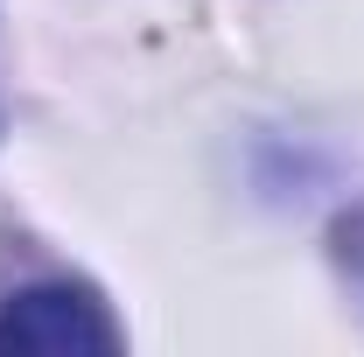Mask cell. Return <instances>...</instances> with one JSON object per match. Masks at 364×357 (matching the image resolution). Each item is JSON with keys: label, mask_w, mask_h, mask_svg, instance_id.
Wrapping results in <instances>:
<instances>
[{"label": "cell", "mask_w": 364, "mask_h": 357, "mask_svg": "<svg viewBox=\"0 0 364 357\" xmlns=\"http://www.w3.org/2000/svg\"><path fill=\"white\" fill-rule=\"evenodd\" d=\"M77 351H119V322L91 287L43 280L0 302V357H77Z\"/></svg>", "instance_id": "obj_1"}]
</instances>
